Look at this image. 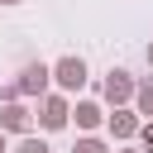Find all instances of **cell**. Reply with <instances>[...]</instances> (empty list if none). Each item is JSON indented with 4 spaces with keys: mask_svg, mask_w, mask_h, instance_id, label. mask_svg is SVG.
<instances>
[{
    "mask_svg": "<svg viewBox=\"0 0 153 153\" xmlns=\"http://www.w3.org/2000/svg\"><path fill=\"white\" fill-rule=\"evenodd\" d=\"M14 153H53V148H48V139H38V134H24Z\"/></svg>",
    "mask_w": 153,
    "mask_h": 153,
    "instance_id": "10",
    "label": "cell"
},
{
    "mask_svg": "<svg viewBox=\"0 0 153 153\" xmlns=\"http://www.w3.org/2000/svg\"><path fill=\"white\" fill-rule=\"evenodd\" d=\"M105 129H110V139H115V143H129V139H139L143 115H139L134 105H120V110H110V115H105Z\"/></svg>",
    "mask_w": 153,
    "mask_h": 153,
    "instance_id": "4",
    "label": "cell"
},
{
    "mask_svg": "<svg viewBox=\"0 0 153 153\" xmlns=\"http://www.w3.org/2000/svg\"><path fill=\"white\" fill-rule=\"evenodd\" d=\"M139 148L153 153V120H143V129H139Z\"/></svg>",
    "mask_w": 153,
    "mask_h": 153,
    "instance_id": "11",
    "label": "cell"
},
{
    "mask_svg": "<svg viewBox=\"0 0 153 153\" xmlns=\"http://www.w3.org/2000/svg\"><path fill=\"white\" fill-rule=\"evenodd\" d=\"M38 124H43L48 134L67 129V124H72V100H67L62 91H48V96L38 100Z\"/></svg>",
    "mask_w": 153,
    "mask_h": 153,
    "instance_id": "2",
    "label": "cell"
},
{
    "mask_svg": "<svg viewBox=\"0 0 153 153\" xmlns=\"http://www.w3.org/2000/svg\"><path fill=\"white\" fill-rule=\"evenodd\" d=\"M0 153H10V134L5 129H0Z\"/></svg>",
    "mask_w": 153,
    "mask_h": 153,
    "instance_id": "12",
    "label": "cell"
},
{
    "mask_svg": "<svg viewBox=\"0 0 153 153\" xmlns=\"http://www.w3.org/2000/svg\"><path fill=\"white\" fill-rule=\"evenodd\" d=\"M134 110H139L143 120H153V76L139 81V91H134Z\"/></svg>",
    "mask_w": 153,
    "mask_h": 153,
    "instance_id": "8",
    "label": "cell"
},
{
    "mask_svg": "<svg viewBox=\"0 0 153 153\" xmlns=\"http://www.w3.org/2000/svg\"><path fill=\"white\" fill-rule=\"evenodd\" d=\"M72 153H110V143H105V139H96V134H81V139L72 143Z\"/></svg>",
    "mask_w": 153,
    "mask_h": 153,
    "instance_id": "9",
    "label": "cell"
},
{
    "mask_svg": "<svg viewBox=\"0 0 153 153\" xmlns=\"http://www.w3.org/2000/svg\"><path fill=\"white\" fill-rule=\"evenodd\" d=\"M14 86H19V96H48V86H53V67L48 62H24L19 67V76H14Z\"/></svg>",
    "mask_w": 153,
    "mask_h": 153,
    "instance_id": "3",
    "label": "cell"
},
{
    "mask_svg": "<svg viewBox=\"0 0 153 153\" xmlns=\"http://www.w3.org/2000/svg\"><path fill=\"white\" fill-rule=\"evenodd\" d=\"M0 129L5 134H29L33 129V115H29V105H19V100H10V105H0Z\"/></svg>",
    "mask_w": 153,
    "mask_h": 153,
    "instance_id": "6",
    "label": "cell"
},
{
    "mask_svg": "<svg viewBox=\"0 0 153 153\" xmlns=\"http://www.w3.org/2000/svg\"><path fill=\"white\" fill-rule=\"evenodd\" d=\"M134 91H139V81H134L124 67H110V72H105V81H100V96H105V105H110V110L134 105Z\"/></svg>",
    "mask_w": 153,
    "mask_h": 153,
    "instance_id": "1",
    "label": "cell"
},
{
    "mask_svg": "<svg viewBox=\"0 0 153 153\" xmlns=\"http://www.w3.org/2000/svg\"><path fill=\"white\" fill-rule=\"evenodd\" d=\"M72 120H76L81 134H96V129L105 124V105H100V100H76V105H72Z\"/></svg>",
    "mask_w": 153,
    "mask_h": 153,
    "instance_id": "7",
    "label": "cell"
},
{
    "mask_svg": "<svg viewBox=\"0 0 153 153\" xmlns=\"http://www.w3.org/2000/svg\"><path fill=\"white\" fill-rule=\"evenodd\" d=\"M148 67H153V43H148Z\"/></svg>",
    "mask_w": 153,
    "mask_h": 153,
    "instance_id": "14",
    "label": "cell"
},
{
    "mask_svg": "<svg viewBox=\"0 0 153 153\" xmlns=\"http://www.w3.org/2000/svg\"><path fill=\"white\" fill-rule=\"evenodd\" d=\"M0 5H24V0H0Z\"/></svg>",
    "mask_w": 153,
    "mask_h": 153,
    "instance_id": "15",
    "label": "cell"
},
{
    "mask_svg": "<svg viewBox=\"0 0 153 153\" xmlns=\"http://www.w3.org/2000/svg\"><path fill=\"white\" fill-rule=\"evenodd\" d=\"M115 153H143V148H115Z\"/></svg>",
    "mask_w": 153,
    "mask_h": 153,
    "instance_id": "13",
    "label": "cell"
},
{
    "mask_svg": "<svg viewBox=\"0 0 153 153\" xmlns=\"http://www.w3.org/2000/svg\"><path fill=\"white\" fill-rule=\"evenodd\" d=\"M53 81H57V91H62V96L81 91V86H86V62H81V57H72V53H67V57H57V62H53Z\"/></svg>",
    "mask_w": 153,
    "mask_h": 153,
    "instance_id": "5",
    "label": "cell"
}]
</instances>
